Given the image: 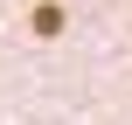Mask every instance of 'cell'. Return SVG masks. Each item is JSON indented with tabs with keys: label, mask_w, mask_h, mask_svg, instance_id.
Returning <instances> with one entry per match:
<instances>
[{
	"label": "cell",
	"mask_w": 132,
	"mask_h": 125,
	"mask_svg": "<svg viewBox=\"0 0 132 125\" xmlns=\"http://www.w3.org/2000/svg\"><path fill=\"white\" fill-rule=\"evenodd\" d=\"M28 28H35V35H42V42H56V35H63V28H70V14H63V7H56V0H35V7H28Z\"/></svg>",
	"instance_id": "obj_1"
}]
</instances>
